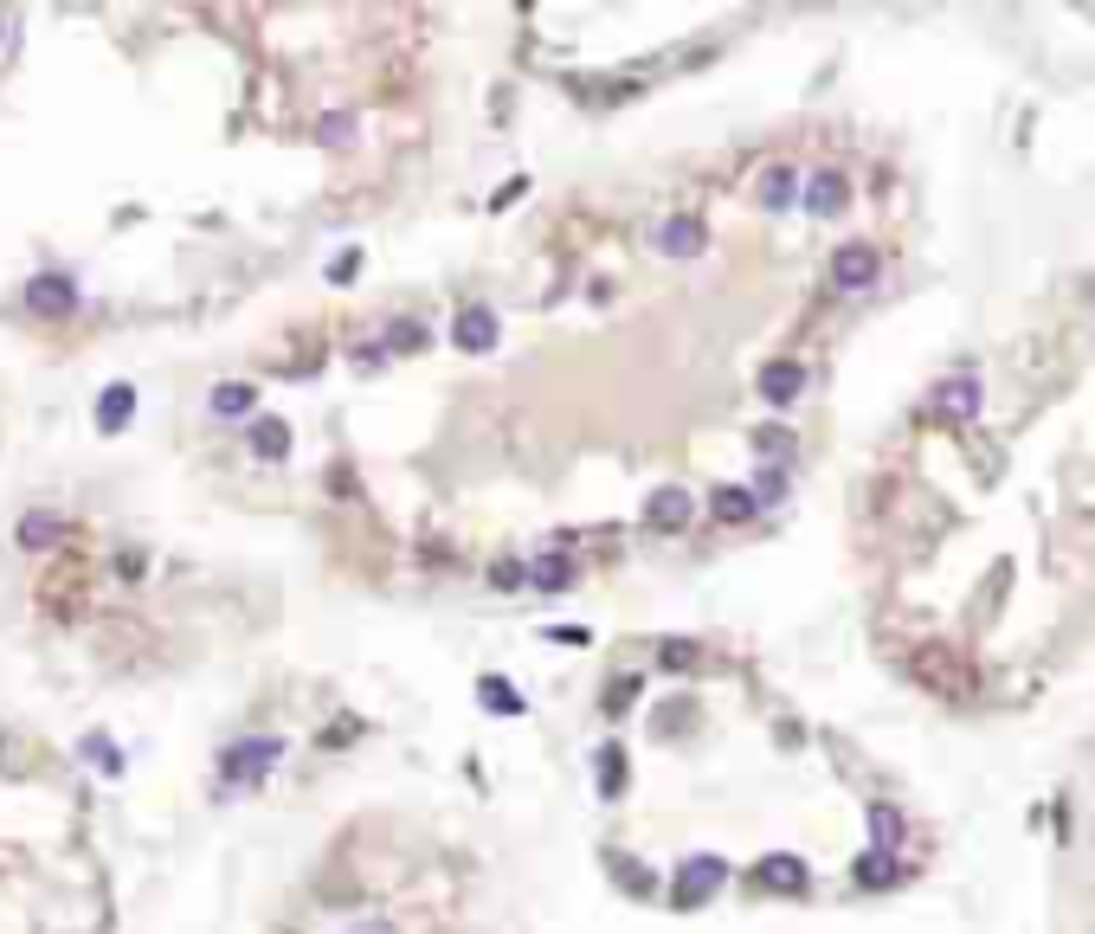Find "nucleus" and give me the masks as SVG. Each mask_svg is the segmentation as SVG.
<instances>
[{
    "label": "nucleus",
    "mask_w": 1095,
    "mask_h": 934,
    "mask_svg": "<svg viewBox=\"0 0 1095 934\" xmlns=\"http://www.w3.org/2000/svg\"><path fill=\"white\" fill-rule=\"evenodd\" d=\"M284 760V742H271V735H245V742H232L220 754V786H259Z\"/></svg>",
    "instance_id": "1"
},
{
    "label": "nucleus",
    "mask_w": 1095,
    "mask_h": 934,
    "mask_svg": "<svg viewBox=\"0 0 1095 934\" xmlns=\"http://www.w3.org/2000/svg\"><path fill=\"white\" fill-rule=\"evenodd\" d=\"M722 883H728V863L703 851V858H689V863L677 870V883H671V896H677V909H703V902L716 896Z\"/></svg>",
    "instance_id": "2"
},
{
    "label": "nucleus",
    "mask_w": 1095,
    "mask_h": 934,
    "mask_svg": "<svg viewBox=\"0 0 1095 934\" xmlns=\"http://www.w3.org/2000/svg\"><path fill=\"white\" fill-rule=\"evenodd\" d=\"M876 277H883V259H876V245L851 239V245H838V252H831V284H838V291H870Z\"/></svg>",
    "instance_id": "3"
},
{
    "label": "nucleus",
    "mask_w": 1095,
    "mask_h": 934,
    "mask_svg": "<svg viewBox=\"0 0 1095 934\" xmlns=\"http://www.w3.org/2000/svg\"><path fill=\"white\" fill-rule=\"evenodd\" d=\"M27 309H33V316H45V323L72 316V309H77V284L65 277V271H39L33 284H27Z\"/></svg>",
    "instance_id": "4"
},
{
    "label": "nucleus",
    "mask_w": 1095,
    "mask_h": 934,
    "mask_svg": "<svg viewBox=\"0 0 1095 934\" xmlns=\"http://www.w3.org/2000/svg\"><path fill=\"white\" fill-rule=\"evenodd\" d=\"M651 245H657L664 259H696V252L709 245V232H703V220H689V213H677V220H657V232H651Z\"/></svg>",
    "instance_id": "5"
},
{
    "label": "nucleus",
    "mask_w": 1095,
    "mask_h": 934,
    "mask_svg": "<svg viewBox=\"0 0 1095 934\" xmlns=\"http://www.w3.org/2000/svg\"><path fill=\"white\" fill-rule=\"evenodd\" d=\"M844 200H851V187H844V175H838V168H819V175L806 181V213H812V220L844 213Z\"/></svg>",
    "instance_id": "6"
},
{
    "label": "nucleus",
    "mask_w": 1095,
    "mask_h": 934,
    "mask_svg": "<svg viewBox=\"0 0 1095 934\" xmlns=\"http://www.w3.org/2000/svg\"><path fill=\"white\" fill-rule=\"evenodd\" d=\"M452 336H457V348H471V355L496 348V309H484V303H464V309H457V323H452Z\"/></svg>",
    "instance_id": "7"
},
{
    "label": "nucleus",
    "mask_w": 1095,
    "mask_h": 934,
    "mask_svg": "<svg viewBox=\"0 0 1095 934\" xmlns=\"http://www.w3.org/2000/svg\"><path fill=\"white\" fill-rule=\"evenodd\" d=\"M91 419H97V432H123V426L136 419V387H129V380H110V387L97 393Z\"/></svg>",
    "instance_id": "8"
},
{
    "label": "nucleus",
    "mask_w": 1095,
    "mask_h": 934,
    "mask_svg": "<svg viewBox=\"0 0 1095 934\" xmlns=\"http://www.w3.org/2000/svg\"><path fill=\"white\" fill-rule=\"evenodd\" d=\"M644 523L651 528H683L689 523V490H677V484H664V490H651V503H644Z\"/></svg>",
    "instance_id": "9"
},
{
    "label": "nucleus",
    "mask_w": 1095,
    "mask_h": 934,
    "mask_svg": "<svg viewBox=\"0 0 1095 934\" xmlns=\"http://www.w3.org/2000/svg\"><path fill=\"white\" fill-rule=\"evenodd\" d=\"M523 580L529 587H541V594H561L567 580H573V560L555 548V555H535V560H523Z\"/></svg>",
    "instance_id": "10"
},
{
    "label": "nucleus",
    "mask_w": 1095,
    "mask_h": 934,
    "mask_svg": "<svg viewBox=\"0 0 1095 934\" xmlns=\"http://www.w3.org/2000/svg\"><path fill=\"white\" fill-rule=\"evenodd\" d=\"M799 387H806V368H799V361H773V368H760V393H767L773 407L799 400Z\"/></svg>",
    "instance_id": "11"
},
{
    "label": "nucleus",
    "mask_w": 1095,
    "mask_h": 934,
    "mask_svg": "<svg viewBox=\"0 0 1095 934\" xmlns=\"http://www.w3.org/2000/svg\"><path fill=\"white\" fill-rule=\"evenodd\" d=\"M65 535V516L59 510H27L20 516V548H52Z\"/></svg>",
    "instance_id": "12"
},
{
    "label": "nucleus",
    "mask_w": 1095,
    "mask_h": 934,
    "mask_svg": "<svg viewBox=\"0 0 1095 934\" xmlns=\"http://www.w3.org/2000/svg\"><path fill=\"white\" fill-rule=\"evenodd\" d=\"M935 400H941L947 419H973V412H980V387H973V374H960V380H941Z\"/></svg>",
    "instance_id": "13"
},
{
    "label": "nucleus",
    "mask_w": 1095,
    "mask_h": 934,
    "mask_svg": "<svg viewBox=\"0 0 1095 934\" xmlns=\"http://www.w3.org/2000/svg\"><path fill=\"white\" fill-rule=\"evenodd\" d=\"M760 883H767V890H787V896H806V863L780 851V858L760 863Z\"/></svg>",
    "instance_id": "14"
},
{
    "label": "nucleus",
    "mask_w": 1095,
    "mask_h": 934,
    "mask_svg": "<svg viewBox=\"0 0 1095 934\" xmlns=\"http://www.w3.org/2000/svg\"><path fill=\"white\" fill-rule=\"evenodd\" d=\"M709 510H716V523H748V516H755V490L722 484L716 496H709Z\"/></svg>",
    "instance_id": "15"
},
{
    "label": "nucleus",
    "mask_w": 1095,
    "mask_h": 934,
    "mask_svg": "<svg viewBox=\"0 0 1095 934\" xmlns=\"http://www.w3.org/2000/svg\"><path fill=\"white\" fill-rule=\"evenodd\" d=\"M793 193H799V175H793V168H767V175H760V207H767V213L793 207Z\"/></svg>",
    "instance_id": "16"
},
{
    "label": "nucleus",
    "mask_w": 1095,
    "mask_h": 934,
    "mask_svg": "<svg viewBox=\"0 0 1095 934\" xmlns=\"http://www.w3.org/2000/svg\"><path fill=\"white\" fill-rule=\"evenodd\" d=\"M252 407H259V393H252L245 380H227V387H213V419H245Z\"/></svg>",
    "instance_id": "17"
},
{
    "label": "nucleus",
    "mask_w": 1095,
    "mask_h": 934,
    "mask_svg": "<svg viewBox=\"0 0 1095 934\" xmlns=\"http://www.w3.org/2000/svg\"><path fill=\"white\" fill-rule=\"evenodd\" d=\"M284 451H291V426H284V419H259V426H252V458H271V464H277Z\"/></svg>",
    "instance_id": "18"
},
{
    "label": "nucleus",
    "mask_w": 1095,
    "mask_h": 934,
    "mask_svg": "<svg viewBox=\"0 0 1095 934\" xmlns=\"http://www.w3.org/2000/svg\"><path fill=\"white\" fill-rule=\"evenodd\" d=\"M477 696H484V710H491V715H523V696L509 690V676H484V683H477Z\"/></svg>",
    "instance_id": "19"
},
{
    "label": "nucleus",
    "mask_w": 1095,
    "mask_h": 934,
    "mask_svg": "<svg viewBox=\"0 0 1095 934\" xmlns=\"http://www.w3.org/2000/svg\"><path fill=\"white\" fill-rule=\"evenodd\" d=\"M870 831H876V851L896 858V844H903V812H896V806H870Z\"/></svg>",
    "instance_id": "20"
},
{
    "label": "nucleus",
    "mask_w": 1095,
    "mask_h": 934,
    "mask_svg": "<svg viewBox=\"0 0 1095 934\" xmlns=\"http://www.w3.org/2000/svg\"><path fill=\"white\" fill-rule=\"evenodd\" d=\"M84 760H91L97 774H110V780L123 774V754H116V742H110V735H84Z\"/></svg>",
    "instance_id": "21"
},
{
    "label": "nucleus",
    "mask_w": 1095,
    "mask_h": 934,
    "mask_svg": "<svg viewBox=\"0 0 1095 934\" xmlns=\"http://www.w3.org/2000/svg\"><path fill=\"white\" fill-rule=\"evenodd\" d=\"M857 883H864V890H883V883H896V858H889V851L864 858V863H857Z\"/></svg>",
    "instance_id": "22"
},
{
    "label": "nucleus",
    "mask_w": 1095,
    "mask_h": 934,
    "mask_svg": "<svg viewBox=\"0 0 1095 934\" xmlns=\"http://www.w3.org/2000/svg\"><path fill=\"white\" fill-rule=\"evenodd\" d=\"M323 143H329V149H348V143H355V116L329 111V116H323Z\"/></svg>",
    "instance_id": "23"
},
{
    "label": "nucleus",
    "mask_w": 1095,
    "mask_h": 934,
    "mask_svg": "<svg viewBox=\"0 0 1095 934\" xmlns=\"http://www.w3.org/2000/svg\"><path fill=\"white\" fill-rule=\"evenodd\" d=\"M619 780H625V754H619V747H606V754H600V793H606V799H619Z\"/></svg>",
    "instance_id": "24"
},
{
    "label": "nucleus",
    "mask_w": 1095,
    "mask_h": 934,
    "mask_svg": "<svg viewBox=\"0 0 1095 934\" xmlns=\"http://www.w3.org/2000/svg\"><path fill=\"white\" fill-rule=\"evenodd\" d=\"M387 336H393V348L407 355V348H425V323H407V316H400V323H393Z\"/></svg>",
    "instance_id": "25"
},
{
    "label": "nucleus",
    "mask_w": 1095,
    "mask_h": 934,
    "mask_svg": "<svg viewBox=\"0 0 1095 934\" xmlns=\"http://www.w3.org/2000/svg\"><path fill=\"white\" fill-rule=\"evenodd\" d=\"M355 264H361V252H355V245H348V252H336V259H329V284H348V277H355Z\"/></svg>",
    "instance_id": "26"
},
{
    "label": "nucleus",
    "mask_w": 1095,
    "mask_h": 934,
    "mask_svg": "<svg viewBox=\"0 0 1095 934\" xmlns=\"http://www.w3.org/2000/svg\"><path fill=\"white\" fill-rule=\"evenodd\" d=\"M780 490H787V478H780V471H767V478H760V490H755V510H760V503H780Z\"/></svg>",
    "instance_id": "27"
},
{
    "label": "nucleus",
    "mask_w": 1095,
    "mask_h": 934,
    "mask_svg": "<svg viewBox=\"0 0 1095 934\" xmlns=\"http://www.w3.org/2000/svg\"><path fill=\"white\" fill-rule=\"evenodd\" d=\"M491 580H496V587H523V560H496Z\"/></svg>",
    "instance_id": "28"
},
{
    "label": "nucleus",
    "mask_w": 1095,
    "mask_h": 934,
    "mask_svg": "<svg viewBox=\"0 0 1095 934\" xmlns=\"http://www.w3.org/2000/svg\"><path fill=\"white\" fill-rule=\"evenodd\" d=\"M639 696V676H625V683H612V696H606V710H625Z\"/></svg>",
    "instance_id": "29"
},
{
    "label": "nucleus",
    "mask_w": 1095,
    "mask_h": 934,
    "mask_svg": "<svg viewBox=\"0 0 1095 934\" xmlns=\"http://www.w3.org/2000/svg\"><path fill=\"white\" fill-rule=\"evenodd\" d=\"M755 445L773 458V451H787V432H780V426H767V432H755Z\"/></svg>",
    "instance_id": "30"
},
{
    "label": "nucleus",
    "mask_w": 1095,
    "mask_h": 934,
    "mask_svg": "<svg viewBox=\"0 0 1095 934\" xmlns=\"http://www.w3.org/2000/svg\"><path fill=\"white\" fill-rule=\"evenodd\" d=\"M348 934H400V928H393V922H387V915H368V922H355V928H348Z\"/></svg>",
    "instance_id": "31"
},
{
    "label": "nucleus",
    "mask_w": 1095,
    "mask_h": 934,
    "mask_svg": "<svg viewBox=\"0 0 1095 934\" xmlns=\"http://www.w3.org/2000/svg\"><path fill=\"white\" fill-rule=\"evenodd\" d=\"M548 638H555V644H587V632H580V626H555Z\"/></svg>",
    "instance_id": "32"
},
{
    "label": "nucleus",
    "mask_w": 1095,
    "mask_h": 934,
    "mask_svg": "<svg viewBox=\"0 0 1095 934\" xmlns=\"http://www.w3.org/2000/svg\"><path fill=\"white\" fill-rule=\"evenodd\" d=\"M0 39H7V20H0Z\"/></svg>",
    "instance_id": "33"
}]
</instances>
